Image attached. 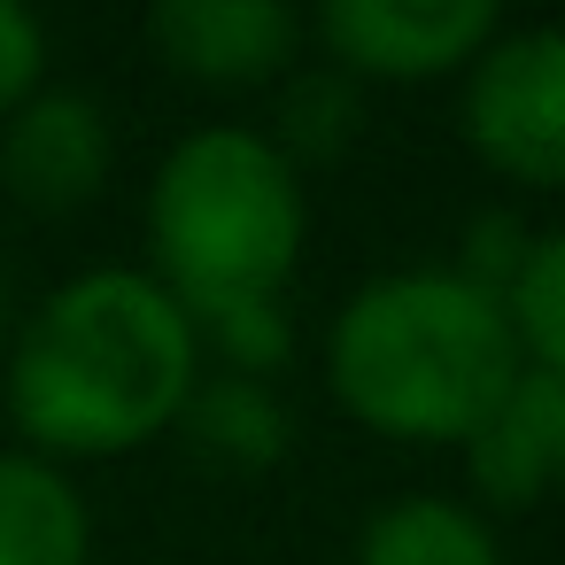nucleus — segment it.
<instances>
[{"mask_svg":"<svg viewBox=\"0 0 565 565\" xmlns=\"http://www.w3.org/2000/svg\"><path fill=\"white\" fill-rule=\"evenodd\" d=\"M17 434L47 465L132 457L179 426L186 387L202 380V349L186 310L132 264H94L63 279L0 356Z\"/></svg>","mask_w":565,"mask_h":565,"instance_id":"f257e3e1","label":"nucleus"},{"mask_svg":"<svg viewBox=\"0 0 565 565\" xmlns=\"http://www.w3.org/2000/svg\"><path fill=\"white\" fill-rule=\"evenodd\" d=\"M519 372L526 364L503 302L465 287L449 264H403L364 279L326 333V380L341 411L411 449H465Z\"/></svg>","mask_w":565,"mask_h":565,"instance_id":"f03ea898","label":"nucleus"},{"mask_svg":"<svg viewBox=\"0 0 565 565\" xmlns=\"http://www.w3.org/2000/svg\"><path fill=\"white\" fill-rule=\"evenodd\" d=\"M302 233H310L302 179L248 125H202L156 163V186H148L156 271L148 279L186 318H210L233 302H287Z\"/></svg>","mask_w":565,"mask_h":565,"instance_id":"7ed1b4c3","label":"nucleus"},{"mask_svg":"<svg viewBox=\"0 0 565 565\" xmlns=\"http://www.w3.org/2000/svg\"><path fill=\"white\" fill-rule=\"evenodd\" d=\"M457 125L495 179L557 194L565 186V24L495 32L465 71Z\"/></svg>","mask_w":565,"mask_h":565,"instance_id":"20e7f679","label":"nucleus"},{"mask_svg":"<svg viewBox=\"0 0 565 565\" xmlns=\"http://www.w3.org/2000/svg\"><path fill=\"white\" fill-rule=\"evenodd\" d=\"M302 32H318L326 63L356 86H426L465 78L472 55L503 32V17L488 0H326Z\"/></svg>","mask_w":565,"mask_h":565,"instance_id":"39448f33","label":"nucleus"},{"mask_svg":"<svg viewBox=\"0 0 565 565\" xmlns=\"http://www.w3.org/2000/svg\"><path fill=\"white\" fill-rule=\"evenodd\" d=\"M117 171V125L78 86H40L17 117H0V186L32 217H71L102 202Z\"/></svg>","mask_w":565,"mask_h":565,"instance_id":"423d86ee","label":"nucleus"},{"mask_svg":"<svg viewBox=\"0 0 565 565\" xmlns=\"http://www.w3.org/2000/svg\"><path fill=\"white\" fill-rule=\"evenodd\" d=\"M148 47L194 86H279L302 47V17L287 0H163L148 9Z\"/></svg>","mask_w":565,"mask_h":565,"instance_id":"0eeeda50","label":"nucleus"},{"mask_svg":"<svg viewBox=\"0 0 565 565\" xmlns=\"http://www.w3.org/2000/svg\"><path fill=\"white\" fill-rule=\"evenodd\" d=\"M557 449H565V380L550 372H519L511 395L472 426L465 441V472L472 495L495 511H534L557 488Z\"/></svg>","mask_w":565,"mask_h":565,"instance_id":"6e6552de","label":"nucleus"},{"mask_svg":"<svg viewBox=\"0 0 565 565\" xmlns=\"http://www.w3.org/2000/svg\"><path fill=\"white\" fill-rule=\"evenodd\" d=\"M186 449L217 472H271L295 449V411L279 395V380H241V372H202L179 403Z\"/></svg>","mask_w":565,"mask_h":565,"instance_id":"1a4fd4ad","label":"nucleus"},{"mask_svg":"<svg viewBox=\"0 0 565 565\" xmlns=\"http://www.w3.org/2000/svg\"><path fill=\"white\" fill-rule=\"evenodd\" d=\"M0 565H94L86 495L32 449H0Z\"/></svg>","mask_w":565,"mask_h":565,"instance_id":"9d476101","label":"nucleus"},{"mask_svg":"<svg viewBox=\"0 0 565 565\" xmlns=\"http://www.w3.org/2000/svg\"><path fill=\"white\" fill-rule=\"evenodd\" d=\"M356 565H503L495 526L449 495H395L364 519Z\"/></svg>","mask_w":565,"mask_h":565,"instance_id":"9b49d317","label":"nucleus"},{"mask_svg":"<svg viewBox=\"0 0 565 565\" xmlns=\"http://www.w3.org/2000/svg\"><path fill=\"white\" fill-rule=\"evenodd\" d=\"M356 125H364V86L341 78L333 63H310V71H287L279 78V109H271V148L295 163V179L310 163H341L356 148Z\"/></svg>","mask_w":565,"mask_h":565,"instance_id":"f8f14e48","label":"nucleus"},{"mask_svg":"<svg viewBox=\"0 0 565 565\" xmlns=\"http://www.w3.org/2000/svg\"><path fill=\"white\" fill-rule=\"evenodd\" d=\"M503 318H511L519 364L565 380V225L526 241V264L503 287Z\"/></svg>","mask_w":565,"mask_h":565,"instance_id":"ddd939ff","label":"nucleus"},{"mask_svg":"<svg viewBox=\"0 0 565 565\" xmlns=\"http://www.w3.org/2000/svg\"><path fill=\"white\" fill-rule=\"evenodd\" d=\"M186 326H194V349L217 356V372L279 380L295 364V310L287 302H233V310H210V318H186Z\"/></svg>","mask_w":565,"mask_h":565,"instance_id":"4468645a","label":"nucleus"},{"mask_svg":"<svg viewBox=\"0 0 565 565\" xmlns=\"http://www.w3.org/2000/svg\"><path fill=\"white\" fill-rule=\"evenodd\" d=\"M526 241H534V233H526L511 210H488V217H472V225H465V248H457V264H449V271H457L465 287H480V295H495V302H503V287H511V279H519V264H526Z\"/></svg>","mask_w":565,"mask_h":565,"instance_id":"2eb2a0df","label":"nucleus"},{"mask_svg":"<svg viewBox=\"0 0 565 565\" xmlns=\"http://www.w3.org/2000/svg\"><path fill=\"white\" fill-rule=\"evenodd\" d=\"M47 86V24L0 0V117H17Z\"/></svg>","mask_w":565,"mask_h":565,"instance_id":"dca6fc26","label":"nucleus"},{"mask_svg":"<svg viewBox=\"0 0 565 565\" xmlns=\"http://www.w3.org/2000/svg\"><path fill=\"white\" fill-rule=\"evenodd\" d=\"M9 341H17V310H9V271H0V356H9Z\"/></svg>","mask_w":565,"mask_h":565,"instance_id":"f3484780","label":"nucleus"},{"mask_svg":"<svg viewBox=\"0 0 565 565\" xmlns=\"http://www.w3.org/2000/svg\"><path fill=\"white\" fill-rule=\"evenodd\" d=\"M557 488H565V449H557Z\"/></svg>","mask_w":565,"mask_h":565,"instance_id":"a211bd4d","label":"nucleus"}]
</instances>
